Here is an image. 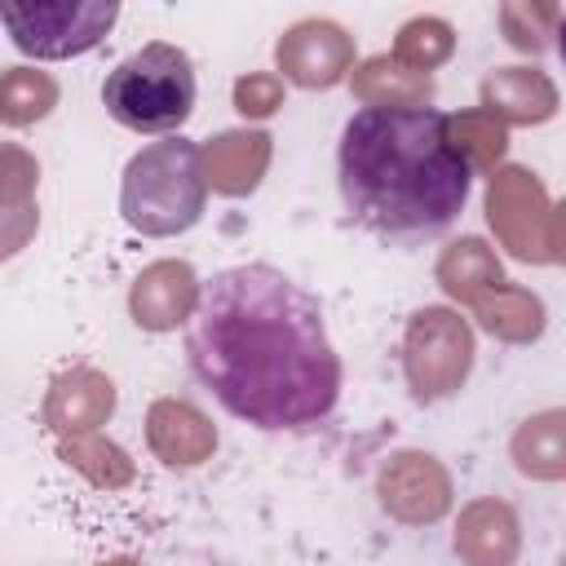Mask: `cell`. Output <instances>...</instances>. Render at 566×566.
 <instances>
[{
	"label": "cell",
	"mask_w": 566,
	"mask_h": 566,
	"mask_svg": "<svg viewBox=\"0 0 566 566\" xmlns=\"http://www.w3.org/2000/svg\"><path fill=\"white\" fill-rule=\"evenodd\" d=\"M186 358L212 398L256 429H310L340 398L323 310L274 265H230L203 283Z\"/></svg>",
	"instance_id": "obj_1"
},
{
	"label": "cell",
	"mask_w": 566,
	"mask_h": 566,
	"mask_svg": "<svg viewBox=\"0 0 566 566\" xmlns=\"http://www.w3.org/2000/svg\"><path fill=\"white\" fill-rule=\"evenodd\" d=\"M340 199L349 217L385 239L447 230L473 186V164L451 137V115L363 106L340 133Z\"/></svg>",
	"instance_id": "obj_2"
},
{
	"label": "cell",
	"mask_w": 566,
	"mask_h": 566,
	"mask_svg": "<svg viewBox=\"0 0 566 566\" xmlns=\"http://www.w3.org/2000/svg\"><path fill=\"white\" fill-rule=\"evenodd\" d=\"M203 203H208L203 146H195L190 137L150 142L128 159L119 186V212L137 234L150 239L181 234L203 217Z\"/></svg>",
	"instance_id": "obj_3"
},
{
	"label": "cell",
	"mask_w": 566,
	"mask_h": 566,
	"mask_svg": "<svg viewBox=\"0 0 566 566\" xmlns=\"http://www.w3.org/2000/svg\"><path fill=\"white\" fill-rule=\"evenodd\" d=\"M102 102L133 133H172L195 111V66L177 44H142L106 75Z\"/></svg>",
	"instance_id": "obj_4"
},
{
	"label": "cell",
	"mask_w": 566,
	"mask_h": 566,
	"mask_svg": "<svg viewBox=\"0 0 566 566\" xmlns=\"http://www.w3.org/2000/svg\"><path fill=\"white\" fill-rule=\"evenodd\" d=\"M402 371L420 402L451 398L473 371V332L447 305H424L402 332Z\"/></svg>",
	"instance_id": "obj_5"
},
{
	"label": "cell",
	"mask_w": 566,
	"mask_h": 566,
	"mask_svg": "<svg viewBox=\"0 0 566 566\" xmlns=\"http://www.w3.org/2000/svg\"><path fill=\"white\" fill-rule=\"evenodd\" d=\"M0 18L13 35V44L31 57H75L102 44V35L115 27L119 4L115 0H4Z\"/></svg>",
	"instance_id": "obj_6"
},
{
	"label": "cell",
	"mask_w": 566,
	"mask_h": 566,
	"mask_svg": "<svg viewBox=\"0 0 566 566\" xmlns=\"http://www.w3.org/2000/svg\"><path fill=\"white\" fill-rule=\"evenodd\" d=\"M548 217H553V203L544 195V181L531 168L504 164V168L491 172V181H486V226L495 230L500 248H509L517 261H531V265L553 261Z\"/></svg>",
	"instance_id": "obj_7"
},
{
	"label": "cell",
	"mask_w": 566,
	"mask_h": 566,
	"mask_svg": "<svg viewBox=\"0 0 566 566\" xmlns=\"http://www.w3.org/2000/svg\"><path fill=\"white\" fill-rule=\"evenodd\" d=\"M274 62L296 88H332L354 75V40L332 18H301L279 35Z\"/></svg>",
	"instance_id": "obj_8"
},
{
	"label": "cell",
	"mask_w": 566,
	"mask_h": 566,
	"mask_svg": "<svg viewBox=\"0 0 566 566\" xmlns=\"http://www.w3.org/2000/svg\"><path fill=\"white\" fill-rule=\"evenodd\" d=\"M380 509L402 526H429L451 509V473L429 451H398L376 478Z\"/></svg>",
	"instance_id": "obj_9"
},
{
	"label": "cell",
	"mask_w": 566,
	"mask_h": 566,
	"mask_svg": "<svg viewBox=\"0 0 566 566\" xmlns=\"http://www.w3.org/2000/svg\"><path fill=\"white\" fill-rule=\"evenodd\" d=\"M199 279L190 261H155L133 279L128 314L142 332H172L177 323H190L199 310Z\"/></svg>",
	"instance_id": "obj_10"
},
{
	"label": "cell",
	"mask_w": 566,
	"mask_h": 566,
	"mask_svg": "<svg viewBox=\"0 0 566 566\" xmlns=\"http://www.w3.org/2000/svg\"><path fill=\"white\" fill-rule=\"evenodd\" d=\"M111 411H115V385L97 367H71V371H62L49 385V398H44V424L57 438L97 433V424H106Z\"/></svg>",
	"instance_id": "obj_11"
},
{
	"label": "cell",
	"mask_w": 566,
	"mask_h": 566,
	"mask_svg": "<svg viewBox=\"0 0 566 566\" xmlns=\"http://www.w3.org/2000/svg\"><path fill=\"white\" fill-rule=\"evenodd\" d=\"M146 442L150 451L172 464V469H195L203 460H212L217 451V429L212 420L195 407V402H181V398H159L150 402L146 411Z\"/></svg>",
	"instance_id": "obj_12"
},
{
	"label": "cell",
	"mask_w": 566,
	"mask_h": 566,
	"mask_svg": "<svg viewBox=\"0 0 566 566\" xmlns=\"http://www.w3.org/2000/svg\"><path fill=\"white\" fill-rule=\"evenodd\" d=\"M517 548H522V526H517V513L504 500L482 495V500L460 509L455 553H460L464 566H513Z\"/></svg>",
	"instance_id": "obj_13"
},
{
	"label": "cell",
	"mask_w": 566,
	"mask_h": 566,
	"mask_svg": "<svg viewBox=\"0 0 566 566\" xmlns=\"http://www.w3.org/2000/svg\"><path fill=\"white\" fill-rule=\"evenodd\" d=\"M270 133L261 128H230V133H217L212 142H203V172H208V186L217 195H230V199H243L261 186L265 168H270Z\"/></svg>",
	"instance_id": "obj_14"
},
{
	"label": "cell",
	"mask_w": 566,
	"mask_h": 566,
	"mask_svg": "<svg viewBox=\"0 0 566 566\" xmlns=\"http://www.w3.org/2000/svg\"><path fill=\"white\" fill-rule=\"evenodd\" d=\"M482 111L504 124H544L557 115V84L539 66H495L482 80Z\"/></svg>",
	"instance_id": "obj_15"
},
{
	"label": "cell",
	"mask_w": 566,
	"mask_h": 566,
	"mask_svg": "<svg viewBox=\"0 0 566 566\" xmlns=\"http://www.w3.org/2000/svg\"><path fill=\"white\" fill-rule=\"evenodd\" d=\"M349 88L363 106H376V111H420L433 97V80L411 71L394 53H376V57L358 62L349 75Z\"/></svg>",
	"instance_id": "obj_16"
},
{
	"label": "cell",
	"mask_w": 566,
	"mask_h": 566,
	"mask_svg": "<svg viewBox=\"0 0 566 566\" xmlns=\"http://www.w3.org/2000/svg\"><path fill=\"white\" fill-rule=\"evenodd\" d=\"M509 455H513L517 473H526L535 482H562L566 478V407L526 416L513 429Z\"/></svg>",
	"instance_id": "obj_17"
},
{
	"label": "cell",
	"mask_w": 566,
	"mask_h": 566,
	"mask_svg": "<svg viewBox=\"0 0 566 566\" xmlns=\"http://www.w3.org/2000/svg\"><path fill=\"white\" fill-rule=\"evenodd\" d=\"M433 274H438V287H442L451 301H464V305H473L482 292H491V287L504 283L500 256H495L478 234L451 239V243L442 248Z\"/></svg>",
	"instance_id": "obj_18"
},
{
	"label": "cell",
	"mask_w": 566,
	"mask_h": 566,
	"mask_svg": "<svg viewBox=\"0 0 566 566\" xmlns=\"http://www.w3.org/2000/svg\"><path fill=\"white\" fill-rule=\"evenodd\" d=\"M473 314L495 340H509V345H531L544 336V301L517 283H500L482 292L473 301Z\"/></svg>",
	"instance_id": "obj_19"
},
{
	"label": "cell",
	"mask_w": 566,
	"mask_h": 566,
	"mask_svg": "<svg viewBox=\"0 0 566 566\" xmlns=\"http://www.w3.org/2000/svg\"><path fill=\"white\" fill-rule=\"evenodd\" d=\"M57 455L71 464V469H80L93 486H106V491H119V486H128L133 482V460H128V451L124 447H115L111 438H102V433H80V438H62L57 442Z\"/></svg>",
	"instance_id": "obj_20"
},
{
	"label": "cell",
	"mask_w": 566,
	"mask_h": 566,
	"mask_svg": "<svg viewBox=\"0 0 566 566\" xmlns=\"http://www.w3.org/2000/svg\"><path fill=\"white\" fill-rule=\"evenodd\" d=\"M53 106H57V84L49 71H35V66H9L4 71V80H0V119L4 124H13V128L35 124Z\"/></svg>",
	"instance_id": "obj_21"
},
{
	"label": "cell",
	"mask_w": 566,
	"mask_h": 566,
	"mask_svg": "<svg viewBox=\"0 0 566 566\" xmlns=\"http://www.w3.org/2000/svg\"><path fill=\"white\" fill-rule=\"evenodd\" d=\"M0 164H4V172H0V186H4V256H13L27 239V230L35 226V203H31L35 164L18 146H4Z\"/></svg>",
	"instance_id": "obj_22"
},
{
	"label": "cell",
	"mask_w": 566,
	"mask_h": 566,
	"mask_svg": "<svg viewBox=\"0 0 566 566\" xmlns=\"http://www.w3.org/2000/svg\"><path fill=\"white\" fill-rule=\"evenodd\" d=\"M455 53V31L447 18H433V13H420L411 22L398 27V40H394V57L407 62L411 71L429 75L433 66H442L447 57Z\"/></svg>",
	"instance_id": "obj_23"
},
{
	"label": "cell",
	"mask_w": 566,
	"mask_h": 566,
	"mask_svg": "<svg viewBox=\"0 0 566 566\" xmlns=\"http://www.w3.org/2000/svg\"><path fill=\"white\" fill-rule=\"evenodd\" d=\"M451 137L460 142V150L469 155V164H473L478 172H495L500 159H504V150H509V124L495 119V115L482 111V106L451 115Z\"/></svg>",
	"instance_id": "obj_24"
},
{
	"label": "cell",
	"mask_w": 566,
	"mask_h": 566,
	"mask_svg": "<svg viewBox=\"0 0 566 566\" xmlns=\"http://www.w3.org/2000/svg\"><path fill=\"white\" fill-rule=\"evenodd\" d=\"M557 22H562V9H553V4L513 0L500 9V27H504L509 44L522 53H539L548 44V35H557Z\"/></svg>",
	"instance_id": "obj_25"
},
{
	"label": "cell",
	"mask_w": 566,
	"mask_h": 566,
	"mask_svg": "<svg viewBox=\"0 0 566 566\" xmlns=\"http://www.w3.org/2000/svg\"><path fill=\"white\" fill-rule=\"evenodd\" d=\"M283 106V80L270 71H252L234 80V111L248 119H265Z\"/></svg>",
	"instance_id": "obj_26"
},
{
	"label": "cell",
	"mask_w": 566,
	"mask_h": 566,
	"mask_svg": "<svg viewBox=\"0 0 566 566\" xmlns=\"http://www.w3.org/2000/svg\"><path fill=\"white\" fill-rule=\"evenodd\" d=\"M548 252H553V261H562L566 265V199L553 208V217H548Z\"/></svg>",
	"instance_id": "obj_27"
},
{
	"label": "cell",
	"mask_w": 566,
	"mask_h": 566,
	"mask_svg": "<svg viewBox=\"0 0 566 566\" xmlns=\"http://www.w3.org/2000/svg\"><path fill=\"white\" fill-rule=\"evenodd\" d=\"M557 53H562V62H566V13H562V22H557Z\"/></svg>",
	"instance_id": "obj_28"
},
{
	"label": "cell",
	"mask_w": 566,
	"mask_h": 566,
	"mask_svg": "<svg viewBox=\"0 0 566 566\" xmlns=\"http://www.w3.org/2000/svg\"><path fill=\"white\" fill-rule=\"evenodd\" d=\"M106 566H137L133 557H115V562H106Z\"/></svg>",
	"instance_id": "obj_29"
}]
</instances>
